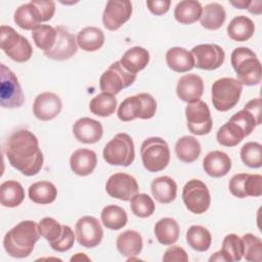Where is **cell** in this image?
Instances as JSON below:
<instances>
[{
	"label": "cell",
	"instance_id": "54",
	"mask_svg": "<svg viewBox=\"0 0 262 262\" xmlns=\"http://www.w3.org/2000/svg\"><path fill=\"white\" fill-rule=\"evenodd\" d=\"M81 259H85V260H90L84 253H77L76 256H73L71 258V261H74V260H81Z\"/></svg>",
	"mask_w": 262,
	"mask_h": 262
},
{
	"label": "cell",
	"instance_id": "36",
	"mask_svg": "<svg viewBox=\"0 0 262 262\" xmlns=\"http://www.w3.org/2000/svg\"><path fill=\"white\" fill-rule=\"evenodd\" d=\"M201 144L193 136H182L175 144V154L183 163H192L201 155Z\"/></svg>",
	"mask_w": 262,
	"mask_h": 262
},
{
	"label": "cell",
	"instance_id": "28",
	"mask_svg": "<svg viewBox=\"0 0 262 262\" xmlns=\"http://www.w3.org/2000/svg\"><path fill=\"white\" fill-rule=\"evenodd\" d=\"M116 246L122 256L128 258L134 257L142 251V237L139 232L129 229L118 235Z\"/></svg>",
	"mask_w": 262,
	"mask_h": 262
},
{
	"label": "cell",
	"instance_id": "30",
	"mask_svg": "<svg viewBox=\"0 0 262 262\" xmlns=\"http://www.w3.org/2000/svg\"><path fill=\"white\" fill-rule=\"evenodd\" d=\"M255 32L254 21L246 15H237L227 26V35L236 42H245L253 37Z\"/></svg>",
	"mask_w": 262,
	"mask_h": 262
},
{
	"label": "cell",
	"instance_id": "22",
	"mask_svg": "<svg viewBox=\"0 0 262 262\" xmlns=\"http://www.w3.org/2000/svg\"><path fill=\"white\" fill-rule=\"evenodd\" d=\"M203 168L209 176L220 178L230 171L231 159L224 151L213 150L205 156L203 160Z\"/></svg>",
	"mask_w": 262,
	"mask_h": 262
},
{
	"label": "cell",
	"instance_id": "11",
	"mask_svg": "<svg viewBox=\"0 0 262 262\" xmlns=\"http://www.w3.org/2000/svg\"><path fill=\"white\" fill-rule=\"evenodd\" d=\"M135 80L136 75L126 71L120 61H115L100 76L99 88L102 92L116 95L122 89L131 86Z\"/></svg>",
	"mask_w": 262,
	"mask_h": 262
},
{
	"label": "cell",
	"instance_id": "14",
	"mask_svg": "<svg viewBox=\"0 0 262 262\" xmlns=\"http://www.w3.org/2000/svg\"><path fill=\"white\" fill-rule=\"evenodd\" d=\"M78 243L88 249L97 247L103 237V229L97 218L93 216L81 217L75 226Z\"/></svg>",
	"mask_w": 262,
	"mask_h": 262
},
{
	"label": "cell",
	"instance_id": "10",
	"mask_svg": "<svg viewBox=\"0 0 262 262\" xmlns=\"http://www.w3.org/2000/svg\"><path fill=\"white\" fill-rule=\"evenodd\" d=\"M182 201L186 209L191 213H205L211 205V195L208 186L200 179L188 180L182 189Z\"/></svg>",
	"mask_w": 262,
	"mask_h": 262
},
{
	"label": "cell",
	"instance_id": "13",
	"mask_svg": "<svg viewBox=\"0 0 262 262\" xmlns=\"http://www.w3.org/2000/svg\"><path fill=\"white\" fill-rule=\"evenodd\" d=\"M231 194L238 199L247 196H260L262 194V176L260 174L237 173L228 183Z\"/></svg>",
	"mask_w": 262,
	"mask_h": 262
},
{
	"label": "cell",
	"instance_id": "9",
	"mask_svg": "<svg viewBox=\"0 0 262 262\" xmlns=\"http://www.w3.org/2000/svg\"><path fill=\"white\" fill-rule=\"evenodd\" d=\"M0 105L4 108L19 107L25 102V95L15 74L1 63Z\"/></svg>",
	"mask_w": 262,
	"mask_h": 262
},
{
	"label": "cell",
	"instance_id": "23",
	"mask_svg": "<svg viewBox=\"0 0 262 262\" xmlns=\"http://www.w3.org/2000/svg\"><path fill=\"white\" fill-rule=\"evenodd\" d=\"M97 165L96 154L88 148H79L75 150L70 158V167L72 171L79 176L90 175Z\"/></svg>",
	"mask_w": 262,
	"mask_h": 262
},
{
	"label": "cell",
	"instance_id": "49",
	"mask_svg": "<svg viewBox=\"0 0 262 262\" xmlns=\"http://www.w3.org/2000/svg\"><path fill=\"white\" fill-rule=\"evenodd\" d=\"M33 3L37 6L39 9L43 23L48 21L52 18V16L55 13V2L51 0H32Z\"/></svg>",
	"mask_w": 262,
	"mask_h": 262
},
{
	"label": "cell",
	"instance_id": "29",
	"mask_svg": "<svg viewBox=\"0 0 262 262\" xmlns=\"http://www.w3.org/2000/svg\"><path fill=\"white\" fill-rule=\"evenodd\" d=\"M157 241L164 246H171L178 241L180 228L177 221L170 217L161 218L154 229Z\"/></svg>",
	"mask_w": 262,
	"mask_h": 262
},
{
	"label": "cell",
	"instance_id": "53",
	"mask_svg": "<svg viewBox=\"0 0 262 262\" xmlns=\"http://www.w3.org/2000/svg\"><path fill=\"white\" fill-rule=\"evenodd\" d=\"M249 3L250 1H245V0H241V1H237V2H234V1H230V4L235 6L236 8H239V9H245L249 6Z\"/></svg>",
	"mask_w": 262,
	"mask_h": 262
},
{
	"label": "cell",
	"instance_id": "35",
	"mask_svg": "<svg viewBox=\"0 0 262 262\" xmlns=\"http://www.w3.org/2000/svg\"><path fill=\"white\" fill-rule=\"evenodd\" d=\"M29 199L40 205H48L55 201L57 196V188L52 182L38 181L29 186Z\"/></svg>",
	"mask_w": 262,
	"mask_h": 262
},
{
	"label": "cell",
	"instance_id": "37",
	"mask_svg": "<svg viewBox=\"0 0 262 262\" xmlns=\"http://www.w3.org/2000/svg\"><path fill=\"white\" fill-rule=\"evenodd\" d=\"M245 137H247L245 131L237 123H235L231 119H229L227 123L222 125L216 134L218 143L228 147L237 145Z\"/></svg>",
	"mask_w": 262,
	"mask_h": 262
},
{
	"label": "cell",
	"instance_id": "43",
	"mask_svg": "<svg viewBox=\"0 0 262 262\" xmlns=\"http://www.w3.org/2000/svg\"><path fill=\"white\" fill-rule=\"evenodd\" d=\"M130 209L132 213L139 218H147L155 212L156 205L154 200L147 193H136L130 200Z\"/></svg>",
	"mask_w": 262,
	"mask_h": 262
},
{
	"label": "cell",
	"instance_id": "2",
	"mask_svg": "<svg viewBox=\"0 0 262 262\" xmlns=\"http://www.w3.org/2000/svg\"><path fill=\"white\" fill-rule=\"evenodd\" d=\"M40 237L38 224L32 220H24L9 229L3 238L5 252L13 258H26L33 252Z\"/></svg>",
	"mask_w": 262,
	"mask_h": 262
},
{
	"label": "cell",
	"instance_id": "25",
	"mask_svg": "<svg viewBox=\"0 0 262 262\" xmlns=\"http://www.w3.org/2000/svg\"><path fill=\"white\" fill-rule=\"evenodd\" d=\"M119 61L126 71L136 75L148 64L149 52L141 46H134L128 49Z\"/></svg>",
	"mask_w": 262,
	"mask_h": 262
},
{
	"label": "cell",
	"instance_id": "17",
	"mask_svg": "<svg viewBox=\"0 0 262 262\" xmlns=\"http://www.w3.org/2000/svg\"><path fill=\"white\" fill-rule=\"evenodd\" d=\"M132 14V3L128 0H110L106 2L102 23L105 29L116 31L127 23Z\"/></svg>",
	"mask_w": 262,
	"mask_h": 262
},
{
	"label": "cell",
	"instance_id": "20",
	"mask_svg": "<svg viewBox=\"0 0 262 262\" xmlns=\"http://www.w3.org/2000/svg\"><path fill=\"white\" fill-rule=\"evenodd\" d=\"M73 133L78 141L86 144H92L101 139L103 128L100 122L88 117H83L74 123Z\"/></svg>",
	"mask_w": 262,
	"mask_h": 262
},
{
	"label": "cell",
	"instance_id": "46",
	"mask_svg": "<svg viewBox=\"0 0 262 262\" xmlns=\"http://www.w3.org/2000/svg\"><path fill=\"white\" fill-rule=\"evenodd\" d=\"M38 229L40 235L50 243L61 235L62 225L52 217H44L39 221Z\"/></svg>",
	"mask_w": 262,
	"mask_h": 262
},
{
	"label": "cell",
	"instance_id": "40",
	"mask_svg": "<svg viewBox=\"0 0 262 262\" xmlns=\"http://www.w3.org/2000/svg\"><path fill=\"white\" fill-rule=\"evenodd\" d=\"M117 108V98L115 95L101 92L95 95L89 103L90 112L98 117H110Z\"/></svg>",
	"mask_w": 262,
	"mask_h": 262
},
{
	"label": "cell",
	"instance_id": "21",
	"mask_svg": "<svg viewBox=\"0 0 262 262\" xmlns=\"http://www.w3.org/2000/svg\"><path fill=\"white\" fill-rule=\"evenodd\" d=\"M204 93V81L195 74L182 76L176 86V94L182 101L190 103L199 100Z\"/></svg>",
	"mask_w": 262,
	"mask_h": 262
},
{
	"label": "cell",
	"instance_id": "12",
	"mask_svg": "<svg viewBox=\"0 0 262 262\" xmlns=\"http://www.w3.org/2000/svg\"><path fill=\"white\" fill-rule=\"evenodd\" d=\"M185 118L188 130L194 135L209 134L213 127V121L208 104L199 99L187 103L185 107Z\"/></svg>",
	"mask_w": 262,
	"mask_h": 262
},
{
	"label": "cell",
	"instance_id": "50",
	"mask_svg": "<svg viewBox=\"0 0 262 262\" xmlns=\"http://www.w3.org/2000/svg\"><path fill=\"white\" fill-rule=\"evenodd\" d=\"M171 5L170 0H148L146 6L148 10L155 15H163L168 12Z\"/></svg>",
	"mask_w": 262,
	"mask_h": 262
},
{
	"label": "cell",
	"instance_id": "32",
	"mask_svg": "<svg viewBox=\"0 0 262 262\" xmlns=\"http://www.w3.org/2000/svg\"><path fill=\"white\" fill-rule=\"evenodd\" d=\"M25 200V189L15 180H7L0 185V203L3 207L15 208Z\"/></svg>",
	"mask_w": 262,
	"mask_h": 262
},
{
	"label": "cell",
	"instance_id": "15",
	"mask_svg": "<svg viewBox=\"0 0 262 262\" xmlns=\"http://www.w3.org/2000/svg\"><path fill=\"white\" fill-rule=\"evenodd\" d=\"M191 54L194 59V67L213 71L222 66L225 58V52L217 44H200L191 49Z\"/></svg>",
	"mask_w": 262,
	"mask_h": 262
},
{
	"label": "cell",
	"instance_id": "39",
	"mask_svg": "<svg viewBox=\"0 0 262 262\" xmlns=\"http://www.w3.org/2000/svg\"><path fill=\"white\" fill-rule=\"evenodd\" d=\"M186 242L191 249L198 252H206L212 244V235L206 227L191 225L186 231Z\"/></svg>",
	"mask_w": 262,
	"mask_h": 262
},
{
	"label": "cell",
	"instance_id": "1",
	"mask_svg": "<svg viewBox=\"0 0 262 262\" xmlns=\"http://www.w3.org/2000/svg\"><path fill=\"white\" fill-rule=\"evenodd\" d=\"M5 155L9 164L26 176L38 174L44 162L38 138L27 129L16 130L9 135L5 143Z\"/></svg>",
	"mask_w": 262,
	"mask_h": 262
},
{
	"label": "cell",
	"instance_id": "38",
	"mask_svg": "<svg viewBox=\"0 0 262 262\" xmlns=\"http://www.w3.org/2000/svg\"><path fill=\"white\" fill-rule=\"evenodd\" d=\"M102 224L111 230H119L123 228L128 221L126 211L117 205L105 206L100 214Z\"/></svg>",
	"mask_w": 262,
	"mask_h": 262
},
{
	"label": "cell",
	"instance_id": "33",
	"mask_svg": "<svg viewBox=\"0 0 262 262\" xmlns=\"http://www.w3.org/2000/svg\"><path fill=\"white\" fill-rule=\"evenodd\" d=\"M226 19V12L224 7L217 3L212 2L207 4L202 11L200 21L203 28L207 30H218L222 27Z\"/></svg>",
	"mask_w": 262,
	"mask_h": 262
},
{
	"label": "cell",
	"instance_id": "45",
	"mask_svg": "<svg viewBox=\"0 0 262 262\" xmlns=\"http://www.w3.org/2000/svg\"><path fill=\"white\" fill-rule=\"evenodd\" d=\"M244 253L243 257L247 261H262V241L253 233H246L242 236Z\"/></svg>",
	"mask_w": 262,
	"mask_h": 262
},
{
	"label": "cell",
	"instance_id": "4",
	"mask_svg": "<svg viewBox=\"0 0 262 262\" xmlns=\"http://www.w3.org/2000/svg\"><path fill=\"white\" fill-rule=\"evenodd\" d=\"M157 112V101L152 95L146 92L125 98L118 107V118L123 122L135 119H151Z\"/></svg>",
	"mask_w": 262,
	"mask_h": 262
},
{
	"label": "cell",
	"instance_id": "6",
	"mask_svg": "<svg viewBox=\"0 0 262 262\" xmlns=\"http://www.w3.org/2000/svg\"><path fill=\"white\" fill-rule=\"evenodd\" d=\"M242 91L243 85L237 79L224 77L216 80L211 89L213 106L219 112L231 110L238 102Z\"/></svg>",
	"mask_w": 262,
	"mask_h": 262
},
{
	"label": "cell",
	"instance_id": "47",
	"mask_svg": "<svg viewBox=\"0 0 262 262\" xmlns=\"http://www.w3.org/2000/svg\"><path fill=\"white\" fill-rule=\"evenodd\" d=\"M75 237L73 229L69 225H62L61 235L57 239L50 242L49 246L56 252H67L74 246Z\"/></svg>",
	"mask_w": 262,
	"mask_h": 262
},
{
	"label": "cell",
	"instance_id": "44",
	"mask_svg": "<svg viewBox=\"0 0 262 262\" xmlns=\"http://www.w3.org/2000/svg\"><path fill=\"white\" fill-rule=\"evenodd\" d=\"M242 162L250 168H260L262 166V145L256 141L245 143L241 148Z\"/></svg>",
	"mask_w": 262,
	"mask_h": 262
},
{
	"label": "cell",
	"instance_id": "16",
	"mask_svg": "<svg viewBox=\"0 0 262 262\" xmlns=\"http://www.w3.org/2000/svg\"><path fill=\"white\" fill-rule=\"evenodd\" d=\"M138 183L136 179L123 172L115 173L108 177L105 183L106 193L120 201H130L138 192Z\"/></svg>",
	"mask_w": 262,
	"mask_h": 262
},
{
	"label": "cell",
	"instance_id": "19",
	"mask_svg": "<svg viewBox=\"0 0 262 262\" xmlns=\"http://www.w3.org/2000/svg\"><path fill=\"white\" fill-rule=\"evenodd\" d=\"M62 102L59 96L53 92H42L38 94L33 103V114L40 121L55 119L61 112Z\"/></svg>",
	"mask_w": 262,
	"mask_h": 262
},
{
	"label": "cell",
	"instance_id": "42",
	"mask_svg": "<svg viewBox=\"0 0 262 262\" xmlns=\"http://www.w3.org/2000/svg\"><path fill=\"white\" fill-rule=\"evenodd\" d=\"M220 251L225 256L226 262H235L242 260L244 253L242 237L235 233H229L225 235Z\"/></svg>",
	"mask_w": 262,
	"mask_h": 262
},
{
	"label": "cell",
	"instance_id": "48",
	"mask_svg": "<svg viewBox=\"0 0 262 262\" xmlns=\"http://www.w3.org/2000/svg\"><path fill=\"white\" fill-rule=\"evenodd\" d=\"M165 262H187L188 256L185 250L179 246H171L168 248L163 256Z\"/></svg>",
	"mask_w": 262,
	"mask_h": 262
},
{
	"label": "cell",
	"instance_id": "31",
	"mask_svg": "<svg viewBox=\"0 0 262 262\" xmlns=\"http://www.w3.org/2000/svg\"><path fill=\"white\" fill-rule=\"evenodd\" d=\"M104 34L97 27H86L77 35V45L84 51L93 52L100 49L104 43Z\"/></svg>",
	"mask_w": 262,
	"mask_h": 262
},
{
	"label": "cell",
	"instance_id": "26",
	"mask_svg": "<svg viewBox=\"0 0 262 262\" xmlns=\"http://www.w3.org/2000/svg\"><path fill=\"white\" fill-rule=\"evenodd\" d=\"M150 190L157 202L169 204L176 199L177 184L175 180L169 176H160L151 181Z\"/></svg>",
	"mask_w": 262,
	"mask_h": 262
},
{
	"label": "cell",
	"instance_id": "18",
	"mask_svg": "<svg viewBox=\"0 0 262 262\" xmlns=\"http://www.w3.org/2000/svg\"><path fill=\"white\" fill-rule=\"evenodd\" d=\"M57 38L53 48L50 51L43 52V54L53 60H67L73 57L78 51L76 37L71 34L64 27H56Z\"/></svg>",
	"mask_w": 262,
	"mask_h": 262
},
{
	"label": "cell",
	"instance_id": "7",
	"mask_svg": "<svg viewBox=\"0 0 262 262\" xmlns=\"http://www.w3.org/2000/svg\"><path fill=\"white\" fill-rule=\"evenodd\" d=\"M102 156L112 166H130L135 159L133 139L127 133H118L105 144Z\"/></svg>",
	"mask_w": 262,
	"mask_h": 262
},
{
	"label": "cell",
	"instance_id": "51",
	"mask_svg": "<svg viewBox=\"0 0 262 262\" xmlns=\"http://www.w3.org/2000/svg\"><path fill=\"white\" fill-rule=\"evenodd\" d=\"M244 108L250 111L258 120L261 121V98H253L251 99Z\"/></svg>",
	"mask_w": 262,
	"mask_h": 262
},
{
	"label": "cell",
	"instance_id": "8",
	"mask_svg": "<svg viewBox=\"0 0 262 262\" xmlns=\"http://www.w3.org/2000/svg\"><path fill=\"white\" fill-rule=\"evenodd\" d=\"M0 46L2 51L16 62H26L33 54V48L29 40L18 34L12 27L5 25L0 27Z\"/></svg>",
	"mask_w": 262,
	"mask_h": 262
},
{
	"label": "cell",
	"instance_id": "24",
	"mask_svg": "<svg viewBox=\"0 0 262 262\" xmlns=\"http://www.w3.org/2000/svg\"><path fill=\"white\" fill-rule=\"evenodd\" d=\"M13 20L19 28L27 31H33L43 23L42 15L33 1L17 7L13 14Z\"/></svg>",
	"mask_w": 262,
	"mask_h": 262
},
{
	"label": "cell",
	"instance_id": "27",
	"mask_svg": "<svg viewBox=\"0 0 262 262\" xmlns=\"http://www.w3.org/2000/svg\"><path fill=\"white\" fill-rule=\"evenodd\" d=\"M167 66L176 73H185L194 68V59L190 51L183 47H171L166 52Z\"/></svg>",
	"mask_w": 262,
	"mask_h": 262
},
{
	"label": "cell",
	"instance_id": "3",
	"mask_svg": "<svg viewBox=\"0 0 262 262\" xmlns=\"http://www.w3.org/2000/svg\"><path fill=\"white\" fill-rule=\"evenodd\" d=\"M230 61L242 85L254 86L261 82V62L250 48H235L231 52Z\"/></svg>",
	"mask_w": 262,
	"mask_h": 262
},
{
	"label": "cell",
	"instance_id": "41",
	"mask_svg": "<svg viewBox=\"0 0 262 262\" xmlns=\"http://www.w3.org/2000/svg\"><path fill=\"white\" fill-rule=\"evenodd\" d=\"M32 38L35 45L43 52L50 51L56 42V28L49 25H40L32 31Z\"/></svg>",
	"mask_w": 262,
	"mask_h": 262
},
{
	"label": "cell",
	"instance_id": "52",
	"mask_svg": "<svg viewBox=\"0 0 262 262\" xmlns=\"http://www.w3.org/2000/svg\"><path fill=\"white\" fill-rule=\"evenodd\" d=\"M247 9L253 14H261L262 12V1H250Z\"/></svg>",
	"mask_w": 262,
	"mask_h": 262
},
{
	"label": "cell",
	"instance_id": "34",
	"mask_svg": "<svg viewBox=\"0 0 262 262\" xmlns=\"http://www.w3.org/2000/svg\"><path fill=\"white\" fill-rule=\"evenodd\" d=\"M202 4L196 0H183L177 3L174 9L175 19L182 25L198 21L202 15Z\"/></svg>",
	"mask_w": 262,
	"mask_h": 262
},
{
	"label": "cell",
	"instance_id": "5",
	"mask_svg": "<svg viewBox=\"0 0 262 262\" xmlns=\"http://www.w3.org/2000/svg\"><path fill=\"white\" fill-rule=\"evenodd\" d=\"M143 167L151 173L164 170L170 162L168 143L161 137H148L143 140L140 147Z\"/></svg>",
	"mask_w": 262,
	"mask_h": 262
}]
</instances>
